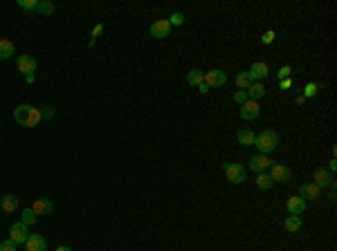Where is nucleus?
Listing matches in <instances>:
<instances>
[{"mask_svg": "<svg viewBox=\"0 0 337 251\" xmlns=\"http://www.w3.org/2000/svg\"><path fill=\"white\" fill-rule=\"evenodd\" d=\"M14 119H16V124L23 126V128H36V126L43 121L41 108L30 106V103H21L18 108H14Z\"/></svg>", "mask_w": 337, "mask_h": 251, "instance_id": "1", "label": "nucleus"}, {"mask_svg": "<svg viewBox=\"0 0 337 251\" xmlns=\"http://www.w3.org/2000/svg\"><path fill=\"white\" fill-rule=\"evenodd\" d=\"M306 94H308V96L315 94V86H308V92H306Z\"/></svg>", "mask_w": 337, "mask_h": 251, "instance_id": "36", "label": "nucleus"}, {"mask_svg": "<svg viewBox=\"0 0 337 251\" xmlns=\"http://www.w3.org/2000/svg\"><path fill=\"white\" fill-rule=\"evenodd\" d=\"M272 40H274V31H266V34H263V43H272Z\"/></svg>", "mask_w": 337, "mask_h": 251, "instance_id": "32", "label": "nucleus"}, {"mask_svg": "<svg viewBox=\"0 0 337 251\" xmlns=\"http://www.w3.org/2000/svg\"><path fill=\"white\" fill-rule=\"evenodd\" d=\"M288 74H290V67H288V65H283V67H281V70H279V79H286Z\"/></svg>", "mask_w": 337, "mask_h": 251, "instance_id": "33", "label": "nucleus"}, {"mask_svg": "<svg viewBox=\"0 0 337 251\" xmlns=\"http://www.w3.org/2000/svg\"><path fill=\"white\" fill-rule=\"evenodd\" d=\"M27 238H30V233H27V224L16 222V224L9 226V240L14 242V245H25Z\"/></svg>", "mask_w": 337, "mask_h": 251, "instance_id": "5", "label": "nucleus"}, {"mask_svg": "<svg viewBox=\"0 0 337 251\" xmlns=\"http://www.w3.org/2000/svg\"><path fill=\"white\" fill-rule=\"evenodd\" d=\"M204 83L211 88H223L225 83H227V74H225L223 70H209V72H204Z\"/></svg>", "mask_w": 337, "mask_h": 251, "instance_id": "8", "label": "nucleus"}, {"mask_svg": "<svg viewBox=\"0 0 337 251\" xmlns=\"http://www.w3.org/2000/svg\"><path fill=\"white\" fill-rule=\"evenodd\" d=\"M245 94H247V99H250V101H259V99H263V96H266V86H261V83H252V86L245 90Z\"/></svg>", "mask_w": 337, "mask_h": 251, "instance_id": "17", "label": "nucleus"}, {"mask_svg": "<svg viewBox=\"0 0 337 251\" xmlns=\"http://www.w3.org/2000/svg\"><path fill=\"white\" fill-rule=\"evenodd\" d=\"M268 175L272 177V182H288L290 180V168L283 164H272Z\"/></svg>", "mask_w": 337, "mask_h": 251, "instance_id": "12", "label": "nucleus"}, {"mask_svg": "<svg viewBox=\"0 0 337 251\" xmlns=\"http://www.w3.org/2000/svg\"><path fill=\"white\" fill-rule=\"evenodd\" d=\"M0 204H2V211L11 213V211H16V209H18V197L9 193V195L2 197V202H0Z\"/></svg>", "mask_w": 337, "mask_h": 251, "instance_id": "20", "label": "nucleus"}, {"mask_svg": "<svg viewBox=\"0 0 337 251\" xmlns=\"http://www.w3.org/2000/svg\"><path fill=\"white\" fill-rule=\"evenodd\" d=\"M18 7H21V9H25V11H32V9H36V7H38V0H18Z\"/></svg>", "mask_w": 337, "mask_h": 251, "instance_id": "27", "label": "nucleus"}, {"mask_svg": "<svg viewBox=\"0 0 337 251\" xmlns=\"http://www.w3.org/2000/svg\"><path fill=\"white\" fill-rule=\"evenodd\" d=\"M171 34V23L167 18H158L151 23V36L153 38H167Z\"/></svg>", "mask_w": 337, "mask_h": 251, "instance_id": "7", "label": "nucleus"}, {"mask_svg": "<svg viewBox=\"0 0 337 251\" xmlns=\"http://www.w3.org/2000/svg\"><path fill=\"white\" fill-rule=\"evenodd\" d=\"M16 70L23 72L25 76L34 74L36 72V59L32 54H21L18 56V61H16Z\"/></svg>", "mask_w": 337, "mask_h": 251, "instance_id": "6", "label": "nucleus"}, {"mask_svg": "<svg viewBox=\"0 0 337 251\" xmlns=\"http://www.w3.org/2000/svg\"><path fill=\"white\" fill-rule=\"evenodd\" d=\"M167 20L171 23V27H173V25H182V23H184V14L175 11V14H171V18H167Z\"/></svg>", "mask_w": 337, "mask_h": 251, "instance_id": "28", "label": "nucleus"}, {"mask_svg": "<svg viewBox=\"0 0 337 251\" xmlns=\"http://www.w3.org/2000/svg\"><path fill=\"white\" fill-rule=\"evenodd\" d=\"M319 195H322V188L315 182H306L299 186V197H303V200H317Z\"/></svg>", "mask_w": 337, "mask_h": 251, "instance_id": "10", "label": "nucleus"}, {"mask_svg": "<svg viewBox=\"0 0 337 251\" xmlns=\"http://www.w3.org/2000/svg\"><path fill=\"white\" fill-rule=\"evenodd\" d=\"M315 184L319 186V188L335 186V177H333V173L326 171V168H317V171H315Z\"/></svg>", "mask_w": 337, "mask_h": 251, "instance_id": "13", "label": "nucleus"}, {"mask_svg": "<svg viewBox=\"0 0 337 251\" xmlns=\"http://www.w3.org/2000/svg\"><path fill=\"white\" fill-rule=\"evenodd\" d=\"M198 90H200V94H207V92H209V86H207V83L202 81V83L198 86Z\"/></svg>", "mask_w": 337, "mask_h": 251, "instance_id": "34", "label": "nucleus"}, {"mask_svg": "<svg viewBox=\"0 0 337 251\" xmlns=\"http://www.w3.org/2000/svg\"><path fill=\"white\" fill-rule=\"evenodd\" d=\"M247 74L252 76V81H261V79H266L268 74H270V67H268V63H263V61H256V63H252V67L247 70Z\"/></svg>", "mask_w": 337, "mask_h": 251, "instance_id": "11", "label": "nucleus"}, {"mask_svg": "<svg viewBox=\"0 0 337 251\" xmlns=\"http://www.w3.org/2000/svg\"><path fill=\"white\" fill-rule=\"evenodd\" d=\"M11 54H16L14 43H11V40H7V38H0V61L11 59Z\"/></svg>", "mask_w": 337, "mask_h": 251, "instance_id": "18", "label": "nucleus"}, {"mask_svg": "<svg viewBox=\"0 0 337 251\" xmlns=\"http://www.w3.org/2000/svg\"><path fill=\"white\" fill-rule=\"evenodd\" d=\"M252 83H254V81H252V76L247 74V72H238V74H236V86H238L243 92H245Z\"/></svg>", "mask_w": 337, "mask_h": 251, "instance_id": "23", "label": "nucleus"}, {"mask_svg": "<svg viewBox=\"0 0 337 251\" xmlns=\"http://www.w3.org/2000/svg\"><path fill=\"white\" fill-rule=\"evenodd\" d=\"M254 139H256V135L250 130V128H240L238 130V144L240 146H252Z\"/></svg>", "mask_w": 337, "mask_h": 251, "instance_id": "19", "label": "nucleus"}, {"mask_svg": "<svg viewBox=\"0 0 337 251\" xmlns=\"http://www.w3.org/2000/svg\"><path fill=\"white\" fill-rule=\"evenodd\" d=\"M56 251H72V249H70V247H59Z\"/></svg>", "mask_w": 337, "mask_h": 251, "instance_id": "37", "label": "nucleus"}, {"mask_svg": "<svg viewBox=\"0 0 337 251\" xmlns=\"http://www.w3.org/2000/svg\"><path fill=\"white\" fill-rule=\"evenodd\" d=\"M283 226H286L288 231H299V229H302V218L299 216H288L286 222H283Z\"/></svg>", "mask_w": 337, "mask_h": 251, "instance_id": "24", "label": "nucleus"}, {"mask_svg": "<svg viewBox=\"0 0 337 251\" xmlns=\"http://www.w3.org/2000/svg\"><path fill=\"white\" fill-rule=\"evenodd\" d=\"M16 249H18V245H14V242H11L9 238L0 242V251H16Z\"/></svg>", "mask_w": 337, "mask_h": 251, "instance_id": "29", "label": "nucleus"}, {"mask_svg": "<svg viewBox=\"0 0 337 251\" xmlns=\"http://www.w3.org/2000/svg\"><path fill=\"white\" fill-rule=\"evenodd\" d=\"M223 171L225 175H227V180L232 182V184H243L247 177V171H245V166H240V164H232V161H223Z\"/></svg>", "mask_w": 337, "mask_h": 251, "instance_id": "3", "label": "nucleus"}, {"mask_svg": "<svg viewBox=\"0 0 337 251\" xmlns=\"http://www.w3.org/2000/svg\"><path fill=\"white\" fill-rule=\"evenodd\" d=\"M254 146L259 148L261 155H270L272 151H276V146H279V137H276L274 130H263L256 135Z\"/></svg>", "mask_w": 337, "mask_h": 251, "instance_id": "2", "label": "nucleus"}, {"mask_svg": "<svg viewBox=\"0 0 337 251\" xmlns=\"http://www.w3.org/2000/svg\"><path fill=\"white\" fill-rule=\"evenodd\" d=\"M32 209H34L36 216H50V213L54 211V204H52L47 197H38V200L34 202V206H32Z\"/></svg>", "mask_w": 337, "mask_h": 251, "instance_id": "16", "label": "nucleus"}, {"mask_svg": "<svg viewBox=\"0 0 337 251\" xmlns=\"http://www.w3.org/2000/svg\"><path fill=\"white\" fill-rule=\"evenodd\" d=\"M41 117H43V119H50V117H52V108L50 106H43L41 108Z\"/></svg>", "mask_w": 337, "mask_h": 251, "instance_id": "31", "label": "nucleus"}, {"mask_svg": "<svg viewBox=\"0 0 337 251\" xmlns=\"http://www.w3.org/2000/svg\"><path fill=\"white\" fill-rule=\"evenodd\" d=\"M202 81H204V72L202 70H191L189 74H187V83L194 86V88H198Z\"/></svg>", "mask_w": 337, "mask_h": 251, "instance_id": "22", "label": "nucleus"}, {"mask_svg": "<svg viewBox=\"0 0 337 251\" xmlns=\"http://www.w3.org/2000/svg\"><path fill=\"white\" fill-rule=\"evenodd\" d=\"M247 161H250L247 166H250L254 173H266V171H270V166L274 164V161L270 159V155H261V153L259 155H252Z\"/></svg>", "mask_w": 337, "mask_h": 251, "instance_id": "4", "label": "nucleus"}, {"mask_svg": "<svg viewBox=\"0 0 337 251\" xmlns=\"http://www.w3.org/2000/svg\"><path fill=\"white\" fill-rule=\"evenodd\" d=\"M306 211V200L299 195L295 197H288V213L290 216H302V213Z\"/></svg>", "mask_w": 337, "mask_h": 251, "instance_id": "14", "label": "nucleus"}, {"mask_svg": "<svg viewBox=\"0 0 337 251\" xmlns=\"http://www.w3.org/2000/svg\"><path fill=\"white\" fill-rule=\"evenodd\" d=\"M36 11H38V14H43V16H50V14H54V5H52V2H47V0H41V2H38V7H36Z\"/></svg>", "mask_w": 337, "mask_h": 251, "instance_id": "26", "label": "nucleus"}, {"mask_svg": "<svg viewBox=\"0 0 337 251\" xmlns=\"http://www.w3.org/2000/svg\"><path fill=\"white\" fill-rule=\"evenodd\" d=\"M25 247H27V251H45L47 242H45V238L38 236V233H30V238H27Z\"/></svg>", "mask_w": 337, "mask_h": 251, "instance_id": "15", "label": "nucleus"}, {"mask_svg": "<svg viewBox=\"0 0 337 251\" xmlns=\"http://www.w3.org/2000/svg\"><path fill=\"white\" fill-rule=\"evenodd\" d=\"M256 186L263 188V191H270L272 186H274V182H272V177L268 175V173H259V175H256Z\"/></svg>", "mask_w": 337, "mask_h": 251, "instance_id": "21", "label": "nucleus"}, {"mask_svg": "<svg viewBox=\"0 0 337 251\" xmlns=\"http://www.w3.org/2000/svg\"><path fill=\"white\" fill-rule=\"evenodd\" d=\"M261 115V106H259V101H250L247 99L243 106H240V117L245 121H252V119H256V117Z\"/></svg>", "mask_w": 337, "mask_h": 251, "instance_id": "9", "label": "nucleus"}, {"mask_svg": "<svg viewBox=\"0 0 337 251\" xmlns=\"http://www.w3.org/2000/svg\"><path fill=\"white\" fill-rule=\"evenodd\" d=\"M234 101H236V103H240V106H243V103H245V101H247V94H245V92H243V90H238V92H236V94H234Z\"/></svg>", "mask_w": 337, "mask_h": 251, "instance_id": "30", "label": "nucleus"}, {"mask_svg": "<svg viewBox=\"0 0 337 251\" xmlns=\"http://www.w3.org/2000/svg\"><path fill=\"white\" fill-rule=\"evenodd\" d=\"M36 220H38V216L34 213V209H32V206H30V209H25V211L21 213V222H23V224H27V226H30V224H36Z\"/></svg>", "mask_w": 337, "mask_h": 251, "instance_id": "25", "label": "nucleus"}, {"mask_svg": "<svg viewBox=\"0 0 337 251\" xmlns=\"http://www.w3.org/2000/svg\"><path fill=\"white\" fill-rule=\"evenodd\" d=\"M281 88H283V90H288V88H290V79H288V81H281Z\"/></svg>", "mask_w": 337, "mask_h": 251, "instance_id": "35", "label": "nucleus"}]
</instances>
